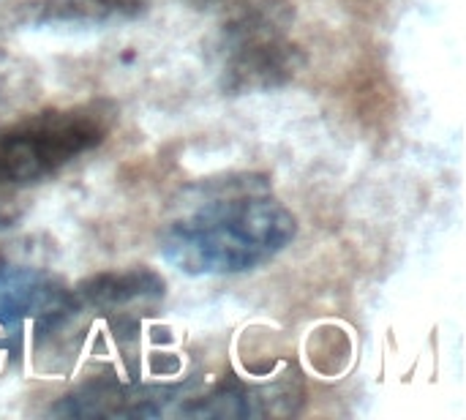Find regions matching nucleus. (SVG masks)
<instances>
[{"instance_id": "nucleus-1", "label": "nucleus", "mask_w": 466, "mask_h": 420, "mask_svg": "<svg viewBox=\"0 0 466 420\" xmlns=\"http://www.w3.org/2000/svg\"><path fill=\"white\" fill-rule=\"evenodd\" d=\"M298 238L295 213L262 175L205 180L158 235L167 265L186 276H238L273 262Z\"/></svg>"}, {"instance_id": "nucleus-2", "label": "nucleus", "mask_w": 466, "mask_h": 420, "mask_svg": "<svg viewBox=\"0 0 466 420\" xmlns=\"http://www.w3.org/2000/svg\"><path fill=\"white\" fill-rule=\"evenodd\" d=\"M117 123V107L90 98L46 107L0 131V186H35L98 150Z\"/></svg>"}, {"instance_id": "nucleus-3", "label": "nucleus", "mask_w": 466, "mask_h": 420, "mask_svg": "<svg viewBox=\"0 0 466 420\" xmlns=\"http://www.w3.org/2000/svg\"><path fill=\"white\" fill-rule=\"evenodd\" d=\"M295 11L287 0H254L235 11L218 36V85L229 96L270 93L289 85L306 66L292 41Z\"/></svg>"}, {"instance_id": "nucleus-4", "label": "nucleus", "mask_w": 466, "mask_h": 420, "mask_svg": "<svg viewBox=\"0 0 466 420\" xmlns=\"http://www.w3.org/2000/svg\"><path fill=\"white\" fill-rule=\"evenodd\" d=\"M180 394V385H131L117 377H96L60 399L49 413L63 418H156Z\"/></svg>"}, {"instance_id": "nucleus-5", "label": "nucleus", "mask_w": 466, "mask_h": 420, "mask_svg": "<svg viewBox=\"0 0 466 420\" xmlns=\"http://www.w3.org/2000/svg\"><path fill=\"white\" fill-rule=\"evenodd\" d=\"M167 282L153 268H126V271H101L82 279L66 292L63 309L68 314H109L126 312L131 306H147L161 301Z\"/></svg>"}, {"instance_id": "nucleus-6", "label": "nucleus", "mask_w": 466, "mask_h": 420, "mask_svg": "<svg viewBox=\"0 0 466 420\" xmlns=\"http://www.w3.org/2000/svg\"><path fill=\"white\" fill-rule=\"evenodd\" d=\"M147 8L150 0H22L11 22L30 30H93L134 22Z\"/></svg>"}, {"instance_id": "nucleus-7", "label": "nucleus", "mask_w": 466, "mask_h": 420, "mask_svg": "<svg viewBox=\"0 0 466 420\" xmlns=\"http://www.w3.org/2000/svg\"><path fill=\"white\" fill-rule=\"evenodd\" d=\"M66 287L38 268L0 265V328L22 333L27 323L35 328L66 301Z\"/></svg>"}, {"instance_id": "nucleus-8", "label": "nucleus", "mask_w": 466, "mask_h": 420, "mask_svg": "<svg viewBox=\"0 0 466 420\" xmlns=\"http://www.w3.org/2000/svg\"><path fill=\"white\" fill-rule=\"evenodd\" d=\"M183 3H188L191 8H210V5H216V3H224V0H183Z\"/></svg>"}, {"instance_id": "nucleus-9", "label": "nucleus", "mask_w": 466, "mask_h": 420, "mask_svg": "<svg viewBox=\"0 0 466 420\" xmlns=\"http://www.w3.org/2000/svg\"><path fill=\"white\" fill-rule=\"evenodd\" d=\"M3 230H8V216L0 213V232H3Z\"/></svg>"}]
</instances>
